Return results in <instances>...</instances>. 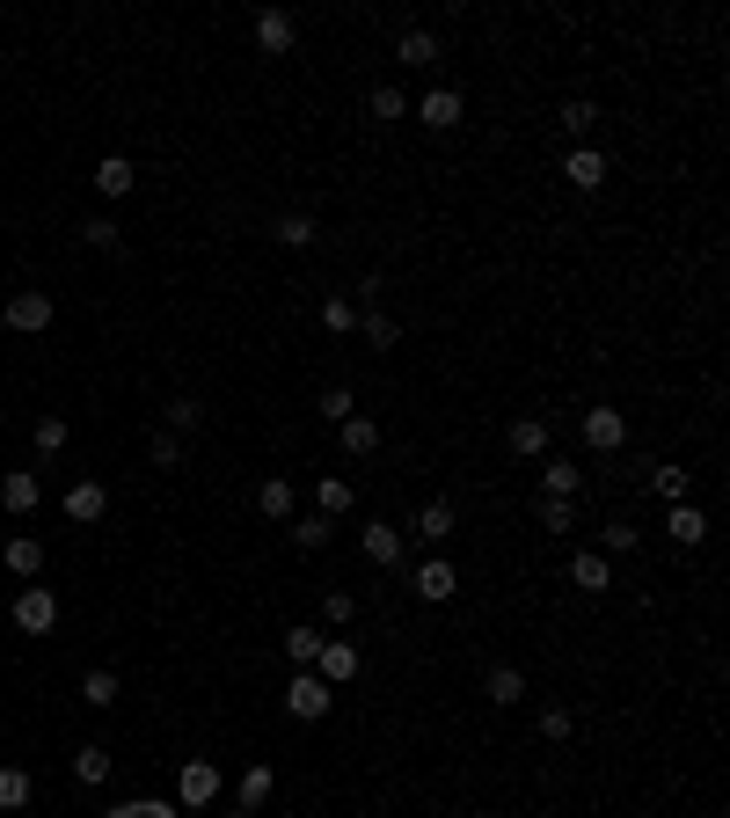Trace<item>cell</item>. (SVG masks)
<instances>
[{
	"instance_id": "obj_10",
	"label": "cell",
	"mask_w": 730,
	"mask_h": 818,
	"mask_svg": "<svg viewBox=\"0 0 730 818\" xmlns=\"http://www.w3.org/2000/svg\"><path fill=\"white\" fill-rule=\"evenodd\" d=\"M409 585H417V599H424V607H446V599L460 593V577H453V563H446V556L417 563V577H409Z\"/></svg>"
},
{
	"instance_id": "obj_44",
	"label": "cell",
	"mask_w": 730,
	"mask_h": 818,
	"mask_svg": "<svg viewBox=\"0 0 730 818\" xmlns=\"http://www.w3.org/2000/svg\"><path fill=\"white\" fill-rule=\"evenodd\" d=\"M322 417H329V424H344V417H358V395H351V387H344V381H336V387H322Z\"/></svg>"
},
{
	"instance_id": "obj_17",
	"label": "cell",
	"mask_w": 730,
	"mask_h": 818,
	"mask_svg": "<svg viewBox=\"0 0 730 818\" xmlns=\"http://www.w3.org/2000/svg\"><path fill=\"white\" fill-rule=\"evenodd\" d=\"M95 191H103V198H132V191H140V169H132L124 154H103V161H95Z\"/></svg>"
},
{
	"instance_id": "obj_22",
	"label": "cell",
	"mask_w": 730,
	"mask_h": 818,
	"mask_svg": "<svg viewBox=\"0 0 730 818\" xmlns=\"http://www.w3.org/2000/svg\"><path fill=\"white\" fill-rule=\"evenodd\" d=\"M37 497H44V489H37L30 468H8V475H0V505L16 512V519H22V512H37Z\"/></svg>"
},
{
	"instance_id": "obj_31",
	"label": "cell",
	"mask_w": 730,
	"mask_h": 818,
	"mask_svg": "<svg viewBox=\"0 0 730 818\" xmlns=\"http://www.w3.org/2000/svg\"><path fill=\"white\" fill-rule=\"evenodd\" d=\"M650 489H658L665 505H687V497H694V468H672V461H665V468H650Z\"/></svg>"
},
{
	"instance_id": "obj_15",
	"label": "cell",
	"mask_w": 730,
	"mask_h": 818,
	"mask_svg": "<svg viewBox=\"0 0 730 818\" xmlns=\"http://www.w3.org/2000/svg\"><path fill=\"white\" fill-rule=\"evenodd\" d=\"M417 118L432 124V132H453V124L468 118V103H460V88H432V95L417 103Z\"/></svg>"
},
{
	"instance_id": "obj_43",
	"label": "cell",
	"mask_w": 730,
	"mask_h": 818,
	"mask_svg": "<svg viewBox=\"0 0 730 818\" xmlns=\"http://www.w3.org/2000/svg\"><path fill=\"white\" fill-rule=\"evenodd\" d=\"M103 818H175V804L169 797H132V804H110Z\"/></svg>"
},
{
	"instance_id": "obj_33",
	"label": "cell",
	"mask_w": 730,
	"mask_h": 818,
	"mask_svg": "<svg viewBox=\"0 0 730 818\" xmlns=\"http://www.w3.org/2000/svg\"><path fill=\"white\" fill-rule=\"evenodd\" d=\"M585 489V468H570V461H548L540 468V497H577Z\"/></svg>"
},
{
	"instance_id": "obj_25",
	"label": "cell",
	"mask_w": 730,
	"mask_h": 818,
	"mask_svg": "<svg viewBox=\"0 0 730 818\" xmlns=\"http://www.w3.org/2000/svg\"><path fill=\"white\" fill-rule=\"evenodd\" d=\"M636 548H643V526H636V519H607V526H599V556H636Z\"/></svg>"
},
{
	"instance_id": "obj_6",
	"label": "cell",
	"mask_w": 730,
	"mask_h": 818,
	"mask_svg": "<svg viewBox=\"0 0 730 818\" xmlns=\"http://www.w3.org/2000/svg\"><path fill=\"white\" fill-rule=\"evenodd\" d=\"M52 293H8V307H0V322L8 330H22V336H37V330H52Z\"/></svg>"
},
{
	"instance_id": "obj_14",
	"label": "cell",
	"mask_w": 730,
	"mask_h": 818,
	"mask_svg": "<svg viewBox=\"0 0 730 818\" xmlns=\"http://www.w3.org/2000/svg\"><path fill=\"white\" fill-rule=\"evenodd\" d=\"M0 563H8V570H16V577H30V585H37V577H44V541H37V534H16V541H0Z\"/></svg>"
},
{
	"instance_id": "obj_2",
	"label": "cell",
	"mask_w": 730,
	"mask_h": 818,
	"mask_svg": "<svg viewBox=\"0 0 730 818\" xmlns=\"http://www.w3.org/2000/svg\"><path fill=\"white\" fill-rule=\"evenodd\" d=\"M577 432H585L591 453H621V446H628V410H614V402H591Z\"/></svg>"
},
{
	"instance_id": "obj_20",
	"label": "cell",
	"mask_w": 730,
	"mask_h": 818,
	"mask_svg": "<svg viewBox=\"0 0 730 818\" xmlns=\"http://www.w3.org/2000/svg\"><path fill=\"white\" fill-rule=\"evenodd\" d=\"M351 505H358V489H351L344 475H322V483H314V512H322V519H329V526L344 519Z\"/></svg>"
},
{
	"instance_id": "obj_4",
	"label": "cell",
	"mask_w": 730,
	"mask_h": 818,
	"mask_svg": "<svg viewBox=\"0 0 730 818\" xmlns=\"http://www.w3.org/2000/svg\"><path fill=\"white\" fill-rule=\"evenodd\" d=\"M358 548H365V563H381V570H402V563H409V541H402V526H395V519L358 526Z\"/></svg>"
},
{
	"instance_id": "obj_12",
	"label": "cell",
	"mask_w": 730,
	"mask_h": 818,
	"mask_svg": "<svg viewBox=\"0 0 730 818\" xmlns=\"http://www.w3.org/2000/svg\"><path fill=\"white\" fill-rule=\"evenodd\" d=\"M562 175H570V191H599V183H607V154H599V147H570V154H562Z\"/></svg>"
},
{
	"instance_id": "obj_24",
	"label": "cell",
	"mask_w": 730,
	"mask_h": 818,
	"mask_svg": "<svg viewBox=\"0 0 730 818\" xmlns=\"http://www.w3.org/2000/svg\"><path fill=\"white\" fill-rule=\"evenodd\" d=\"M322 644H329V628H314V622H300V628H285V658L307 673L314 658H322Z\"/></svg>"
},
{
	"instance_id": "obj_19",
	"label": "cell",
	"mask_w": 730,
	"mask_h": 818,
	"mask_svg": "<svg viewBox=\"0 0 730 818\" xmlns=\"http://www.w3.org/2000/svg\"><path fill=\"white\" fill-rule=\"evenodd\" d=\"M505 446H511V461H540V453H548V424H540V417H511Z\"/></svg>"
},
{
	"instance_id": "obj_1",
	"label": "cell",
	"mask_w": 730,
	"mask_h": 818,
	"mask_svg": "<svg viewBox=\"0 0 730 818\" xmlns=\"http://www.w3.org/2000/svg\"><path fill=\"white\" fill-rule=\"evenodd\" d=\"M329 709H336V687H329V679H314V673L285 679V716H293V724H322Z\"/></svg>"
},
{
	"instance_id": "obj_34",
	"label": "cell",
	"mask_w": 730,
	"mask_h": 818,
	"mask_svg": "<svg viewBox=\"0 0 730 818\" xmlns=\"http://www.w3.org/2000/svg\"><path fill=\"white\" fill-rule=\"evenodd\" d=\"M73 782H81V789H103L110 782V753L103 746H81V753H73Z\"/></svg>"
},
{
	"instance_id": "obj_11",
	"label": "cell",
	"mask_w": 730,
	"mask_h": 818,
	"mask_svg": "<svg viewBox=\"0 0 730 818\" xmlns=\"http://www.w3.org/2000/svg\"><path fill=\"white\" fill-rule=\"evenodd\" d=\"M570 585H577V593H591V599L614 593V563L599 556V548H577V556H570Z\"/></svg>"
},
{
	"instance_id": "obj_7",
	"label": "cell",
	"mask_w": 730,
	"mask_h": 818,
	"mask_svg": "<svg viewBox=\"0 0 730 818\" xmlns=\"http://www.w3.org/2000/svg\"><path fill=\"white\" fill-rule=\"evenodd\" d=\"M358 665H365V658H358V644L329 636V644H322V658H314L307 673H314V679H329V687H351V679H358Z\"/></svg>"
},
{
	"instance_id": "obj_5",
	"label": "cell",
	"mask_w": 730,
	"mask_h": 818,
	"mask_svg": "<svg viewBox=\"0 0 730 818\" xmlns=\"http://www.w3.org/2000/svg\"><path fill=\"white\" fill-rule=\"evenodd\" d=\"M175 804H183V811L220 804V767H212V760H183V775H175Z\"/></svg>"
},
{
	"instance_id": "obj_28",
	"label": "cell",
	"mask_w": 730,
	"mask_h": 818,
	"mask_svg": "<svg viewBox=\"0 0 730 818\" xmlns=\"http://www.w3.org/2000/svg\"><path fill=\"white\" fill-rule=\"evenodd\" d=\"M271 789H278V767H271V760L242 767V811H263V804H271Z\"/></svg>"
},
{
	"instance_id": "obj_8",
	"label": "cell",
	"mask_w": 730,
	"mask_h": 818,
	"mask_svg": "<svg viewBox=\"0 0 730 818\" xmlns=\"http://www.w3.org/2000/svg\"><path fill=\"white\" fill-rule=\"evenodd\" d=\"M110 512V489H103V475H81V483L67 489V519L73 526H95Z\"/></svg>"
},
{
	"instance_id": "obj_41",
	"label": "cell",
	"mask_w": 730,
	"mask_h": 818,
	"mask_svg": "<svg viewBox=\"0 0 730 818\" xmlns=\"http://www.w3.org/2000/svg\"><path fill=\"white\" fill-rule=\"evenodd\" d=\"M81 701H88V709H110V701H118V673H110V665H95V673L81 679Z\"/></svg>"
},
{
	"instance_id": "obj_30",
	"label": "cell",
	"mask_w": 730,
	"mask_h": 818,
	"mask_svg": "<svg viewBox=\"0 0 730 818\" xmlns=\"http://www.w3.org/2000/svg\"><path fill=\"white\" fill-rule=\"evenodd\" d=\"M271 234H278L285 249H314V234H322V226H314V212H278V220H271Z\"/></svg>"
},
{
	"instance_id": "obj_40",
	"label": "cell",
	"mask_w": 730,
	"mask_h": 818,
	"mask_svg": "<svg viewBox=\"0 0 730 818\" xmlns=\"http://www.w3.org/2000/svg\"><path fill=\"white\" fill-rule=\"evenodd\" d=\"M534 519L548 526V534H570V526H577V497H540Z\"/></svg>"
},
{
	"instance_id": "obj_46",
	"label": "cell",
	"mask_w": 730,
	"mask_h": 818,
	"mask_svg": "<svg viewBox=\"0 0 730 818\" xmlns=\"http://www.w3.org/2000/svg\"><path fill=\"white\" fill-rule=\"evenodd\" d=\"M373 118H381V124L409 118V95H402V88H373Z\"/></svg>"
},
{
	"instance_id": "obj_21",
	"label": "cell",
	"mask_w": 730,
	"mask_h": 818,
	"mask_svg": "<svg viewBox=\"0 0 730 818\" xmlns=\"http://www.w3.org/2000/svg\"><path fill=\"white\" fill-rule=\"evenodd\" d=\"M285 526H293V548H300V556H322V548H329V534H336L322 512H293Z\"/></svg>"
},
{
	"instance_id": "obj_47",
	"label": "cell",
	"mask_w": 730,
	"mask_h": 818,
	"mask_svg": "<svg viewBox=\"0 0 730 818\" xmlns=\"http://www.w3.org/2000/svg\"><path fill=\"white\" fill-rule=\"evenodd\" d=\"M146 453H154V468H183V438H175V432H154Z\"/></svg>"
},
{
	"instance_id": "obj_13",
	"label": "cell",
	"mask_w": 730,
	"mask_h": 818,
	"mask_svg": "<svg viewBox=\"0 0 730 818\" xmlns=\"http://www.w3.org/2000/svg\"><path fill=\"white\" fill-rule=\"evenodd\" d=\"M665 534H672L679 548H701V541H709V512H701L694 497H687V505H672V512H665Z\"/></svg>"
},
{
	"instance_id": "obj_3",
	"label": "cell",
	"mask_w": 730,
	"mask_h": 818,
	"mask_svg": "<svg viewBox=\"0 0 730 818\" xmlns=\"http://www.w3.org/2000/svg\"><path fill=\"white\" fill-rule=\"evenodd\" d=\"M16 628L22 636H52L59 628V593L52 585H22L16 593Z\"/></svg>"
},
{
	"instance_id": "obj_38",
	"label": "cell",
	"mask_w": 730,
	"mask_h": 818,
	"mask_svg": "<svg viewBox=\"0 0 730 818\" xmlns=\"http://www.w3.org/2000/svg\"><path fill=\"white\" fill-rule=\"evenodd\" d=\"M161 417H169L161 432H175V438H183V432H197V424H205V402H197V395H175L169 410H161Z\"/></svg>"
},
{
	"instance_id": "obj_18",
	"label": "cell",
	"mask_w": 730,
	"mask_h": 818,
	"mask_svg": "<svg viewBox=\"0 0 730 818\" xmlns=\"http://www.w3.org/2000/svg\"><path fill=\"white\" fill-rule=\"evenodd\" d=\"M336 446H344L351 461H373V453H381V424H373V417H344V424H336Z\"/></svg>"
},
{
	"instance_id": "obj_23",
	"label": "cell",
	"mask_w": 730,
	"mask_h": 818,
	"mask_svg": "<svg viewBox=\"0 0 730 818\" xmlns=\"http://www.w3.org/2000/svg\"><path fill=\"white\" fill-rule=\"evenodd\" d=\"M256 512H263V519H278V526H285V519L300 512V489L285 483V475H271V483L256 489Z\"/></svg>"
},
{
	"instance_id": "obj_48",
	"label": "cell",
	"mask_w": 730,
	"mask_h": 818,
	"mask_svg": "<svg viewBox=\"0 0 730 818\" xmlns=\"http://www.w3.org/2000/svg\"><path fill=\"white\" fill-rule=\"evenodd\" d=\"M234 818H256V811H234Z\"/></svg>"
},
{
	"instance_id": "obj_32",
	"label": "cell",
	"mask_w": 730,
	"mask_h": 818,
	"mask_svg": "<svg viewBox=\"0 0 730 818\" xmlns=\"http://www.w3.org/2000/svg\"><path fill=\"white\" fill-rule=\"evenodd\" d=\"M351 622H358V599H351L344 585H329V593H322V622H314V628H329V636H336V628H351Z\"/></svg>"
},
{
	"instance_id": "obj_26",
	"label": "cell",
	"mask_w": 730,
	"mask_h": 818,
	"mask_svg": "<svg viewBox=\"0 0 730 818\" xmlns=\"http://www.w3.org/2000/svg\"><path fill=\"white\" fill-rule=\"evenodd\" d=\"M483 695L497 701V709H511V701H526V673H519V665H489Z\"/></svg>"
},
{
	"instance_id": "obj_27",
	"label": "cell",
	"mask_w": 730,
	"mask_h": 818,
	"mask_svg": "<svg viewBox=\"0 0 730 818\" xmlns=\"http://www.w3.org/2000/svg\"><path fill=\"white\" fill-rule=\"evenodd\" d=\"M395 67H438V37L432 30H402L395 37Z\"/></svg>"
},
{
	"instance_id": "obj_35",
	"label": "cell",
	"mask_w": 730,
	"mask_h": 818,
	"mask_svg": "<svg viewBox=\"0 0 730 818\" xmlns=\"http://www.w3.org/2000/svg\"><path fill=\"white\" fill-rule=\"evenodd\" d=\"M322 330H329V336H351V330H358V300H351V293H329V300H322Z\"/></svg>"
},
{
	"instance_id": "obj_29",
	"label": "cell",
	"mask_w": 730,
	"mask_h": 818,
	"mask_svg": "<svg viewBox=\"0 0 730 818\" xmlns=\"http://www.w3.org/2000/svg\"><path fill=\"white\" fill-rule=\"evenodd\" d=\"M562 132H570V147H585L591 132H599V103H591V95H570V103H562Z\"/></svg>"
},
{
	"instance_id": "obj_16",
	"label": "cell",
	"mask_w": 730,
	"mask_h": 818,
	"mask_svg": "<svg viewBox=\"0 0 730 818\" xmlns=\"http://www.w3.org/2000/svg\"><path fill=\"white\" fill-rule=\"evenodd\" d=\"M453 526H460V512H453L446 497H432V505L417 512V541H424V548H446V541H453Z\"/></svg>"
},
{
	"instance_id": "obj_42",
	"label": "cell",
	"mask_w": 730,
	"mask_h": 818,
	"mask_svg": "<svg viewBox=\"0 0 730 818\" xmlns=\"http://www.w3.org/2000/svg\"><path fill=\"white\" fill-rule=\"evenodd\" d=\"M81 242H88V249H103V256H118V249H124V226H118V220H103V212H95V220L81 226Z\"/></svg>"
},
{
	"instance_id": "obj_36",
	"label": "cell",
	"mask_w": 730,
	"mask_h": 818,
	"mask_svg": "<svg viewBox=\"0 0 730 818\" xmlns=\"http://www.w3.org/2000/svg\"><path fill=\"white\" fill-rule=\"evenodd\" d=\"M67 417H37V432H30V446H37V461H59V453H67Z\"/></svg>"
},
{
	"instance_id": "obj_37",
	"label": "cell",
	"mask_w": 730,
	"mask_h": 818,
	"mask_svg": "<svg viewBox=\"0 0 730 818\" xmlns=\"http://www.w3.org/2000/svg\"><path fill=\"white\" fill-rule=\"evenodd\" d=\"M30 767H16V760H8V767H0V811H22V804H30Z\"/></svg>"
},
{
	"instance_id": "obj_45",
	"label": "cell",
	"mask_w": 730,
	"mask_h": 818,
	"mask_svg": "<svg viewBox=\"0 0 730 818\" xmlns=\"http://www.w3.org/2000/svg\"><path fill=\"white\" fill-rule=\"evenodd\" d=\"M570 731H577L570 709H540V738H548V746H570Z\"/></svg>"
},
{
	"instance_id": "obj_39",
	"label": "cell",
	"mask_w": 730,
	"mask_h": 818,
	"mask_svg": "<svg viewBox=\"0 0 730 818\" xmlns=\"http://www.w3.org/2000/svg\"><path fill=\"white\" fill-rule=\"evenodd\" d=\"M358 330H365L373 351H395V314H387V307H358Z\"/></svg>"
},
{
	"instance_id": "obj_9",
	"label": "cell",
	"mask_w": 730,
	"mask_h": 818,
	"mask_svg": "<svg viewBox=\"0 0 730 818\" xmlns=\"http://www.w3.org/2000/svg\"><path fill=\"white\" fill-rule=\"evenodd\" d=\"M300 44V22L285 16V8H263L256 16V52H271V59H285Z\"/></svg>"
}]
</instances>
